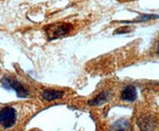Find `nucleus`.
Masks as SVG:
<instances>
[{
	"instance_id": "nucleus-5",
	"label": "nucleus",
	"mask_w": 159,
	"mask_h": 131,
	"mask_svg": "<svg viewBox=\"0 0 159 131\" xmlns=\"http://www.w3.org/2000/svg\"><path fill=\"white\" fill-rule=\"evenodd\" d=\"M137 98L136 88L132 85H128L123 90L121 93V99L126 102H133Z\"/></svg>"
},
{
	"instance_id": "nucleus-9",
	"label": "nucleus",
	"mask_w": 159,
	"mask_h": 131,
	"mask_svg": "<svg viewBox=\"0 0 159 131\" xmlns=\"http://www.w3.org/2000/svg\"><path fill=\"white\" fill-rule=\"evenodd\" d=\"M157 53L159 54V42H158V45H157Z\"/></svg>"
},
{
	"instance_id": "nucleus-8",
	"label": "nucleus",
	"mask_w": 159,
	"mask_h": 131,
	"mask_svg": "<svg viewBox=\"0 0 159 131\" xmlns=\"http://www.w3.org/2000/svg\"><path fill=\"white\" fill-rule=\"evenodd\" d=\"M130 129L128 121L126 119H120L112 125L110 131H130Z\"/></svg>"
},
{
	"instance_id": "nucleus-7",
	"label": "nucleus",
	"mask_w": 159,
	"mask_h": 131,
	"mask_svg": "<svg viewBox=\"0 0 159 131\" xmlns=\"http://www.w3.org/2000/svg\"><path fill=\"white\" fill-rule=\"evenodd\" d=\"M111 97V94L109 92H103L101 93H99V95L95 97L94 99L89 102V104L92 105V106H99L107 102Z\"/></svg>"
},
{
	"instance_id": "nucleus-3",
	"label": "nucleus",
	"mask_w": 159,
	"mask_h": 131,
	"mask_svg": "<svg viewBox=\"0 0 159 131\" xmlns=\"http://www.w3.org/2000/svg\"><path fill=\"white\" fill-rule=\"evenodd\" d=\"M2 86L7 88V89L15 90L18 96H19V97L25 98L28 95V91L17 79L6 77L2 79Z\"/></svg>"
},
{
	"instance_id": "nucleus-6",
	"label": "nucleus",
	"mask_w": 159,
	"mask_h": 131,
	"mask_svg": "<svg viewBox=\"0 0 159 131\" xmlns=\"http://www.w3.org/2000/svg\"><path fill=\"white\" fill-rule=\"evenodd\" d=\"M64 92L59 90H45L42 93V98L46 101H53L63 97Z\"/></svg>"
},
{
	"instance_id": "nucleus-2",
	"label": "nucleus",
	"mask_w": 159,
	"mask_h": 131,
	"mask_svg": "<svg viewBox=\"0 0 159 131\" xmlns=\"http://www.w3.org/2000/svg\"><path fill=\"white\" fill-rule=\"evenodd\" d=\"M72 25L69 23H55L49 25L46 29V34L50 40H54L61 37L65 36V34L70 31Z\"/></svg>"
},
{
	"instance_id": "nucleus-4",
	"label": "nucleus",
	"mask_w": 159,
	"mask_h": 131,
	"mask_svg": "<svg viewBox=\"0 0 159 131\" xmlns=\"http://www.w3.org/2000/svg\"><path fill=\"white\" fill-rule=\"evenodd\" d=\"M138 125L143 131H151L155 128L156 121L150 115H143L138 119Z\"/></svg>"
},
{
	"instance_id": "nucleus-1",
	"label": "nucleus",
	"mask_w": 159,
	"mask_h": 131,
	"mask_svg": "<svg viewBox=\"0 0 159 131\" xmlns=\"http://www.w3.org/2000/svg\"><path fill=\"white\" fill-rule=\"evenodd\" d=\"M16 111L11 106H6L0 111V126L4 129L12 127L16 122Z\"/></svg>"
}]
</instances>
